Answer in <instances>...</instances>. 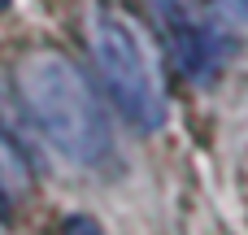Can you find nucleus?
<instances>
[{
  "instance_id": "obj_5",
  "label": "nucleus",
  "mask_w": 248,
  "mask_h": 235,
  "mask_svg": "<svg viewBox=\"0 0 248 235\" xmlns=\"http://www.w3.org/2000/svg\"><path fill=\"white\" fill-rule=\"evenodd\" d=\"M209 4H214L231 26H244L248 22V0H209Z\"/></svg>"
},
{
  "instance_id": "obj_1",
  "label": "nucleus",
  "mask_w": 248,
  "mask_h": 235,
  "mask_svg": "<svg viewBox=\"0 0 248 235\" xmlns=\"http://www.w3.org/2000/svg\"><path fill=\"white\" fill-rule=\"evenodd\" d=\"M17 92H22V105L31 113V122L44 131V140L65 153L70 161L78 166H100L109 157V122H105V109L92 92V83L83 78V70L52 52V48H39L31 57H22L17 65Z\"/></svg>"
},
{
  "instance_id": "obj_6",
  "label": "nucleus",
  "mask_w": 248,
  "mask_h": 235,
  "mask_svg": "<svg viewBox=\"0 0 248 235\" xmlns=\"http://www.w3.org/2000/svg\"><path fill=\"white\" fill-rule=\"evenodd\" d=\"M61 235H105L92 218H83V214H74V218H65L61 222Z\"/></svg>"
},
{
  "instance_id": "obj_3",
  "label": "nucleus",
  "mask_w": 248,
  "mask_h": 235,
  "mask_svg": "<svg viewBox=\"0 0 248 235\" xmlns=\"http://www.w3.org/2000/svg\"><path fill=\"white\" fill-rule=\"evenodd\" d=\"M157 22H161V35L179 61V70L187 78H205L214 65H218V39L209 31V22L196 13L192 0H148Z\"/></svg>"
},
{
  "instance_id": "obj_2",
  "label": "nucleus",
  "mask_w": 248,
  "mask_h": 235,
  "mask_svg": "<svg viewBox=\"0 0 248 235\" xmlns=\"http://www.w3.org/2000/svg\"><path fill=\"white\" fill-rule=\"evenodd\" d=\"M87 39H92V61L105 78V92L122 109V118L135 122L140 131H157L166 122V87L140 26L126 13L100 4L87 22Z\"/></svg>"
},
{
  "instance_id": "obj_7",
  "label": "nucleus",
  "mask_w": 248,
  "mask_h": 235,
  "mask_svg": "<svg viewBox=\"0 0 248 235\" xmlns=\"http://www.w3.org/2000/svg\"><path fill=\"white\" fill-rule=\"evenodd\" d=\"M4 9H9V0H0V13H4Z\"/></svg>"
},
{
  "instance_id": "obj_4",
  "label": "nucleus",
  "mask_w": 248,
  "mask_h": 235,
  "mask_svg": "<svg viewBox=\"0 0 248 235\" xmlns=\"http://www.w3.org/2000/svg\"><path fill=\"white\" fill-rule=\"evenodd\" d=\"M31 192V161L22 153V144L0 126V218H9V209Z\"/></svg>"
}]
</instances>
